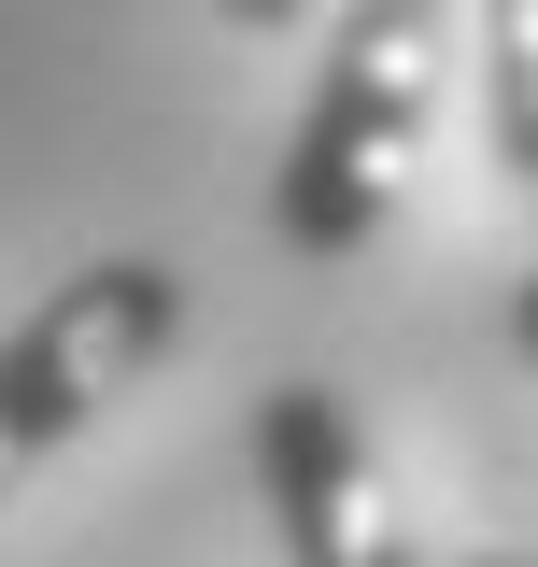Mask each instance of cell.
I'll return each instance as SVG.
<instances>
[{
    "instance_id": "4",
    "label": "cell",
    "mask_w": 538,
    "mask_h": 567,
    "mask_svg": "<svg viewBox=\"0 0 538 567\" xmlns=\"http://www.w3.org/2000/svg\"><path fill=\"white\" fill-rule=\"evenodd\" d=\"M482 128L538 185V0H482Z\"/></svg>"
},
{
    "instance_id": "2",
    "label": "cell",
    "mask_w": 538,
    "mask_h": 567,
    "mask_svg": "<svg viewBox=\"0 0 538 567\" xmlns=\"http://www.w3.org/2000/svg\"><path fill=\"white\" fill-rule=\"evenodd\" d=\"M170 341H185V270L170 256H100L29 327H0V496L29 483L43 454H71Z\"/></svg>"
},
{
    "instance_id": "1",
    "label": "cell",
    "mask_w": 538,
    "mask_h": 567,
    "mask_svg": "<svg viewBox=\"0 0 538 567\" xmlns=\"http://www.w3.org/2000/svg\"><path fill=\"white\" fill-rule=\"evenodd\" d=\"M439 85H454V0H340L312 100H298V142L269 171L283 256H369L383 241L411 156L439 128Z\"/></svg>"
},
{
    "instance_id": "3",
    "label": "cell",
    "mask_w": 538,
    "mask_h": 567,
    "mask_svg": "<svg viewBox=\"0 0 538 567\" xmlns=\"http://www.w3.org/2000/svg\"><path fill=\"white\" fill-rule=\"evenodd\" d=\"M256 483H269V511H283V554L298 567H439L411 539L397 483H383L369 412H354L340 383H312V369L256 398Z\"/></svg>"
},
{
    "instance_id": "5",
    "label": "cell",
    "mask_w": 538,
    "mask_h": 567,
    "mask_svg": "<svg viewBox=\"0 0 538 567\" xmlns=\"http://www.w3.org/2000/svg\"><path fill=\"white\" fill-rule=\"evenodd\" d=\"M298 14H312V0H227V29H256V43H269V29H298Z\"/></svg>"
},
{
    "instance_id": "7",
    "label": "cell",
    "mask_w": 538,
    "mask_h": 567,
    "mask_svg": "<svg viewBox=\"0 0 538 567\" xmlns=\"http://www.w3.org/2000/svg\"><path fill=\"white\" fill-rule=\"evenodd\" d=\"M454 567H538V539H496V554H454Z\"/></svg>"
},
{
    "instance_id": "6",
    "label": "cell",
    "mask_w": 538,
    "mask_h": 567,
    "mask_svg": "<svg viewBox=\"0 0 538 567\" xmlns=\"http://www.w3.org/2000/svg\"><path fill=\"white\" fill-rule=\"evenodd\" d=\"M510 341H525V354H538V284H510Z\"/></svg>"
}]
</instances>
